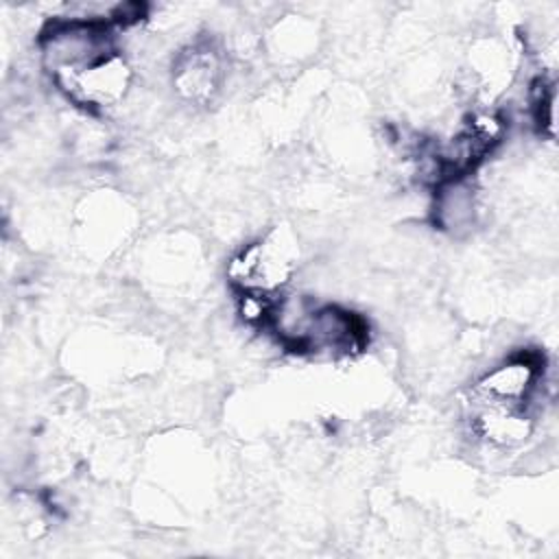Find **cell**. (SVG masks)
I'll return each instance as SVG.
<instances>
[{"label": "cell", "mask_w": 559, "mask_h": 559, "mask_svg": "<svg viewBox=\"0 0 559 559\" xmlns=\"http://www.w3.org/2000/svg\"><path fill=\"white\" fill-rule=\"evenodd\" d=\"M223 81V59L210 44H194L181 50L173 63V85L192 103H207Z\"/></svg>", "instance_id": "3"}, {"label": "cell", "mask_w": 559, "mask_h": 559, "mask_svg": "<svg viewBox=\"0 0 559 559\" xmlns=\"http://www.w3.org/2000/svg\"><path fill=\"white\" fill-rule=\"evenodd\" d=\"M472 426L474 432L493 448L522 445L533 432V419L524 406L504 404H474L472 402Z\"/></svg>", "instance_id": "4"}, {"label": "cell", "mask_w": 559, "mask_h": 559, "mask_svg": "<svg viewBox=\"0 0 559 559\" xmlns=\"http://www.w3.org/2000/svg\"><path fill=\"white\" fill-rule=\"evenodd\" d=\"M539 358L531 354H520L485 371L472 389V400L474 404L526 406L528 397L539 384Z\"/></svg>", "instance_id": "2"}, {"label": "cell", "mask_w": 559, "mask_h": 559, "mask_svg": "<svg viewBox=\"0 0 559 559\" xmlns=\"http://www.w3.org/2000/svg\"><path fill=\"white\" fill-rule=\"evenodd\" d=\"M133 72L127 59L116 50L90 68L57 81L66 96L87 109H105L122 100L131 85Z\"/></svg>", "instance_id": "1"}, {"label": "cell", "mask_w": 559, "mask_h": 559, "mask_svg": "<svg viewBox=\"0 0 559 559\" xmlns=\"http://www.w3.org/2000/svg\"><path fill=\"white\" fill-rule=\"evenodd\" d=\"M437 221L443 229H467L476 216V203L472 188L463 183V177H452L441 183L437 194Z\"/></svg>", "instance_id": "5"}]
</instances>
